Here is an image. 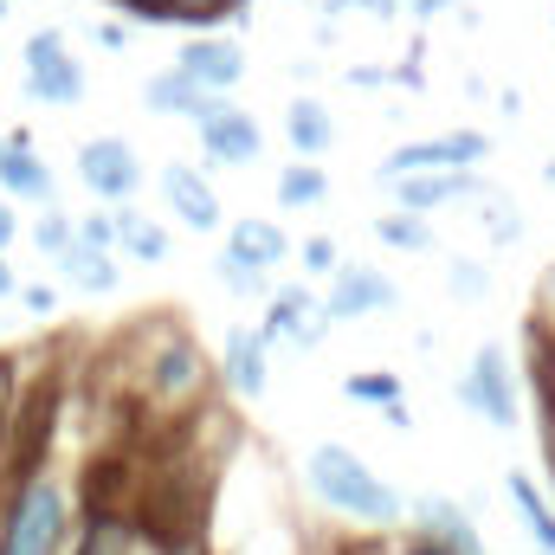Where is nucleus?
Listing matches in <instances>:
<instances>
[{
	"mask_svg": "<svg viewBox=\"0 0 555 555\" xmlns=\"http://www.w3.org/2000/svg\"><path fill=\"white\" fill-rule=\"evenodd\" d=\"M310 491L343 511V517H362V524H395L401 517V491L388 478H375L349 446H317L310 452Z\"/></svg>",
	"mask_w": 555,
	"mask_h": 555,
	"instance_id": "f257e3e1",
	"label": "nucleus"
},
{
	"mask_svg": "<svg viewBox=\"0 0 555 555\" xmlns=\"http://www.w3.org/2000/svg\"><path fill=\"white\" fill-rule=\"evenodd\" d=\"M72 530V504L52 478L26 472V485L7 504V530H0V555H59Z\"/></svg>",
	"mask_w": 555,
	"mask_h": 555,
	"instance_id": "f03ea898",
	"label": "nucleus"
},
{
	"mask_svg": "<svg viewBox=\"0 0 555 555\" xmlns=\"http://www.w3.org/2000/svg\"><path fill=\"white\" fill-rule=\"evenodd\" d=\"M291 259V240L278 233V220H233L227 233V253L214 259L220 284H233L240 297H259L266 291V272Z\"/></svg>",
	"mask_w": 555,
	"mask_h": 555,
	"instance_id": "7ed1b4c3",
	"label": "nucleus"
},
{
	"mask_svg": "<svg viewBox=\"0 0 555 555\" xmlns=\"http://www.w3.org/2000/svg\"><path fill=\"white\" fill-rule=\"evenodd\" d=\"M142 530L155 537V550L162 555H181L194 537H201V491H188L181 472L155 478V491L142 498Z\"/></svg>",
	"mask_w": 555,
	"mask_h": 555,
	"instance_id": "20e7f679",
	"label": "nucleus"
},
{
	"mask_svg": "<svg viewBox=\"0 0 555 555\" xmlns=\"http://www.w3.org/2000/svg\"><path fill=\"white\" fill-rule=\"evenodd\" d=\"M26 85H33L39 104H78V98H85V65L72 59L65 33L46 26V33L26 39Z\"/></svg>",
	"mask_w": 555,
	"mask_h": 555,
	"instance_id": "39448f33",
	"label": "nucleus"
},
{
	"mask_svg": "<svg viewBox=\"0 0 555 555\" xmlns=\"http://www.w3.org/2000/svg\"><path fill=\"white\" fill-rule=\"evenodd\" d=\"M78 175H85V188L104 194V201H130V194L142 188V162H137V149H130L124 137L85 142V149H78Z\"/></svg>",
	"mask_w": 555,
	"mask_h": 555,
	"instance_id": "423d86ee",
	"label": "nucleus"
},
{
	"mask_svg": "<svg viewBox=\"0 0 555 555\" xmlns=\"http://www.w3.org/2000/svg\"><path fill=\"white\" fill-rule=\"evenodd\" d=\"M459 401H465L472 414H485L491 426H517V388H511V369H504L498 349H478V356H472V369H465V382H459Z\"/></svg>",
	"mask_w": 555,
	"mask_h": 555,
	"instance_id": "0eeeda50",
	"label": "nucleus"
},
{
	"mask_svg": "<svg viewBox=\"0 0 555 555\" xmlns=\"http://www.w3.org/2000/svg\"><path fill=\"white\" fill-rule=\"evenodd\" d=\"M401 291L375 266H336L330 272V297H323V317L330 323H349V317H369V310H395Z\"/></svg>",
	"mask_w": 555,
	"mask_h": 555,
	"instance_id": "6e6552de",
	"label": "nucleus"
},
{
	"mask_svg": "<svg viewBox=\"0 0 555 555\" xmlns=\"http://www.w3.org/2000/svg\"><path fill=\"white\" fill-rule=\"evenodd\" d=\"M485 155V137L478 130H452V137H426L408 142L382 162V181H401V175H426V168H472Z\"/></svg>",
	"mask_w": 555,
	"mask_h": 555,
	"instance_id": "1a4fd4ad",
	"label": "nucleus"
},
{
	"mask_svg": "<svg viewBox=\"0 0 555 555\" xmlns=\"http://www.w3.org/2000/svg\"><path fill=\"white\" fill-rule=\"evenodd\" d=\"M181 72L201 85V91H233L246 78V52L233 39H188L181 46Z\"/></svg>",
	"mask_w": 555,
	"mask_h": 555,
	"instance_id": "9d476101",
	"label": "nucleus"
},
{
	"mask_svg": "<svg viewBox=\"0 0 555 555\" xmlns=\"http://www.w3.org/2000/svg\"><path fill=\"white\" fill-rule=\"evenodd\" d=\"M162 194H168V207H175V220L181 227H194V233H214L220 227V201H214V188H207V175L201 168H162Z\"/></svg>",
	"mask_w": 555,
	"mask_h": 555,
	"instance_id": "9b49d317",
	"label": "nucleus"
},
{
	"mask_svg": "<svg viewBox=\"0 0 555 555\" xmlns=\"http://www.w3.org/2000/svg\"><path fill=\"white\" fill-rule=\"evenodd\" d=\"M201 142H207V155L214 162H259V124L246 117V111H233V104H214L207 117H201Z\"/></svg>",
	"mask_w": 555,
	"mask_h": 555,
	"instance_id": "f8f14e48",
	"label": "nucleus"
},
{
	"mask_svg": "<svg viewBox=\"0 0 555 555\" xmlns=\"http://www.w3.org/2000/svg\"><path fill=\"white\" fill-rule=\"evenodd\" d=\"M142 98H149L155 117H194V124H201V117L214 111V91H201L181 65H175V72H155V78L142 85Z\"/></svg>",
	"mask_w": 555,
	"mask_h": 555,
	"instance_id": "ddd939ff",
	"label": "nucleus"
},
{
	"mask_svg": "<svg viewBox=\"0 0 555 555\" xmlns=\"http://www.w3.org/2000/svg\"><path fill=\"white\" fill-rule=\"evenodd\" d=\"M266 330H272V336H291V343H304V349H310V343L330 330V317H323V304H317L304 284H284V291L272 297V323H266Z\"/></svg>",
	"mask_w": 555,
	"mask_h": 555,
	"instance_id": "4468645a",
	"label": "nucleus"
},
{
	"mask_svg": "<svg viewBox=\"0 0 555 555\" xmlns=\"http://www.w3.org/2000/svg\"><path fill=\"white\" fill-rule=\"evenodd\" d=\"M0 188L7 194H26V201H46L52 194V175H46V162L33 155V137L20 130V137H0Z\"/></svg>",
	"mask_w": 555,
	"mask_h": 555,
	"instance_id": "2eb2a0df",
	"label": "nucleus"
},
{
	"mask_svg": "<svg viewBox=\"0 0 555 555\" xmlns=\"http://www.w3.org/2000/svg\"><path fill=\"white\" fill-rule=\"evenodd\" d=\"M395 188H401V207H408V214H433V207H446V201L472 194L478 181H472L465 168H426V175H401Z\"/></svg>",
	"mask_w": 555,
	"mask_h": 555,
	"instance_id": "dca6fc26",
	"label": "nucleus"
},
{
	"mask_svg": "<svg viewBox=\"0 0 555 555\" xmlns=\"http://www.w3.org/2000/svg\"><path fill=\"white\" fill-rule=\"evenodd\" d=\"M420 530H426V543H439V550H452V555H485L478 530L465 524V511L452 498H426L420 504Z\"/></svg>",
	"mask_w": 555,
	"mask_h": 555,
	"instance_id": "f3484780",
	"label": "nucleus"
},
{
	"mask_svg": "<svg viewBox=\"0 0 555 555\" xmlns=\"http://www.w3.org/2000/svg\"><path fill=\"white\" fill-rule=\"evenodd\" d=\"M201 382H207V362H201V349H194L188 336H175V343L155 356V388H162L168 401H188Z\"/></svg>",
	"mask_w": 555,
	"mask_h": 555,
	"instance_id": "a211bd4d",
	"label": "nucleus"
},
{
	"mask_svg": "<svg viewBox=\"0 0 555 555\" xmlns=\"http://www.w3.org/2000/svg\"><path fill=\"white\" fill-rule=\"evenodd\" d=\"M59 272L72 278L78 291H117V259H111V246H91V240H65V253H59Z\"/></svg>",
	"mask_w": 555,
	"mask_h": 555,
	"instance_id": "6ab92c4d",
	"label": "nucleus"
},
{
	"mask_svg": "<svg viewBox=\"0 0 555 555\" xmlns=\"http://www.w3.org/2000/svg\"><path fill=\"white\" fill-rule=\"evenodd\" d=\"M52 401H59L52 388L20 401V426L26 433H13V472H39V452H46V433H52Z\"/></svg>",
	"mask_w": 555,
	"mask_h": 555,
	"instance_id": "aec40b11",
	"label": "nucleus"
},
{
	"mask_svg": "<svg viewBox=\"0 0 555 555\" xmlns=\"http://www.w3.org/2000/svg\"><path fill=\"white\" fill-rule=\"evenodd\" d=\"M227 388L233 395H259L266 388V336L259 330H233L227 336Z\"/></svg>",
	"mask_w": 555,
	"mask_h": 555,
	"instance_id": "412c9836",
	"label": "nucleus"
},
{
	"mask_svg": "<svg viewBox=\"0 0 555 555\" xmlns=\"http://www.w3.org/2000/svg\"><path fill=\"white\" fill-rule=\"evenodd\" d=\"M137 20H155V26H201V20H220L233 0H111Z\"/></svg>",
	"mask_w": 555,
	"mask_h": 555,
	"instance_id": "4be33fe9",
	"label": "nucleus"
},
{
	"mask_svg": "<svg viewBox=\"0 0 555 555\" xmlns=\"http://www.w3.org/2000/svg\"><path fill=\"white\" fill-rule=\"evenodd\" d=\"M111 233H117V246H124L130 259H142V266H162V259H168V233H162L155 220H142L137 207H117V214H111Z\"/></svg>",
	"mask_w": 555,
	"mask_h": 555,
	"instance_id": "5701e85b",
	"label": "nucleus"
},
{
	"mask_svg": "<svg viewBox=\"0 0 555 555\" xmlns=\"http://www.w3.org/2000/svg\"><path fill=\"white\" fill-rule=\"evenodd\" d=\"M284 130H291V142H297L304 155H323V149L336 142V124H330V111H323L317 98H297L291 117H284Z\"/></svg>",
	"mask_w": 555,
	"mask_h": 555,
	"instance_id": "b1692460",
	"label": "nucleus"
},
{
	"mask_svg": "<svg viewBox=\"0 0 555 555\" xmlns=\"http://www.w3.org/2000/svg\"><path fill=\"white\" fill-rule=\"evenodd\" d=\"M511 498H517V511H524V530L555 555V511L537 498V485H530V472H511Z\"/></svg>",
	"mask_w": 555,
	"mask_h": 555,
	"instance_id": "393cba45",
	"label": "nucleus"
},
{
	"mask_svg": "<svg viewBox=\"0 0 555 555\" xmlns=\"http://www.w3.org/2000/svg\"><path fill=\"white\" fill-rule=\"evenodd\" d=\"M330 194V175H317V168H284L278 175V201L284 207H310V201H323Z\"/></svg>",
	"mask_w": 555,
	"mask_h": 555,
	"instance_id": "a878e982",
	"label": "nucleus"
},
{
	"mask_svg": "<svg viewBox=\"0 0 555 555\" xmlns=\"http://www.w3.org/2000/svg\"><path fill=\"white\" fill-rule=\"evenodd\" d=\"M78 555H130V524H117V517H91V530H85Z\"/></svg>",
	"mask_w": 555,
	"mask_h": 555,
	"instance_id": "bb28decb",
	"label": "nucleus"
},
{
	"mask_svg": "<svg viewBox=\"0 0 555 555\" xmlns=\"http://www.w3.org/2000/svg\"><path fill=\"white\" fill-rule=\"evenodd\" d=\"M349 401L388 408V401H401V382H395V375H349Z\"/></svg>",
	"mask_w": 555,
	"mask_h": 555,
	"instance_id": "cd10ccee",
	"label": "nucleus"
},
{
	"mask_svg": "<svg viewBox=\"0 0 555 555\" xmlns=\"http://www.w3.org/2000/svg\"><path fill=\"white\" fill-rule=\"evenodd\" d=\"M33 240H39V253H46V259H59V253H65V240H72V220H65V214H39Z\"/></svg>",
	"mask_w": 555,
	"mask_h": 555,
	"instance_id": "c85d7f7f",
	"label": "nucleus"
},
{
	"mask_svg": "<svg viewBox=\"0 0 555 555\" xmlns=\"http://www.w3.org/2000/svg\"><path fill=\"white\" fill-rule=\"evenodd\" d=\"M375 233H382L388 246H426V227H420L414 214H395V220H375Z\"/></svg>",
	"mask_w": 555,
	"mask_h": 555,
	"instance_id": "c756f323",
	"label": "nucleus"
},
{
	"mask_svg": "<svg viewBox=\"0 0 555 555\" xmlns=\"http://www.w3.org/2000/svg\"><path fill=\"white\" fill-rule=\"evenodd\" d=\"M336 266H343L336 240H304V272H310V278H330Z\"/></svg>",
	"mask_w": 555,
	"mask_h": 555,
	"instance_id": "7c9ffc66",
	"label": "nucleus"
},
{
	"mask_svg": "<svg viewBox=\"0 0 555 555\" xmlns=\"http://www.w3.org/2000/svg\"><path fill=\"white\" fill-rule=\"evenodd\" d=\"M452 284H459V291H465V297H485V291H491V278L478 272V266H465V259H459V266H452Z\"/></svg>",
	"mask_w": 555,
	"mask_h": 555,
	"instance_id": "2f4dec72",
	"label": "nucleus"
},
{
	"mask_svg": "<svg viewBox=\"0 0 555 555\" xmlns=\"http://www.w3.org/2000/svg\"><path fill=\"white\" fill-rule=\"evenodd\" d=\"M78 240H91V246H117V233H111V220H85V227H78Z\"/></svg>",
	"mask_w": 555,
	"mask_h": 555,
	"instance_id": "473e14b6",
	"label": "nucleus"
},
{
	"mask_svg": "<svg viewBox=\"0 0 555 555\" xmlns=\"http://www.w3.org/2000/svg\"><path fill=\"white\" fill-rule=\"evenodd\" d=\"M20 297H26V310H39V317H46V310H52V291H46V284H26V291H20Z\"/></svg>",
	"mask_w": 555,
	"mask_h": 555,
	"instance_id": "72a5a7b5",
	"label": "nucleus"
},
{
	"mask_svg": "<svg viewBox=\"0 0 555 555\" xmlns=\"http://www.w3.org/2000/svg\"><path fill=\"white\" fill-rule=\"evenodd\" d=\"M446 7H452V0H408V13H414V20H433V13H446Z\"/></svg>",
	"mask_w": 555,
	"mask_h": 555,
	"instance_id": "f704fd0d",
	"label": "nucleus"
},
{
	"mask_svg": "<svg viewBox=\"0 0 555 555\" xmlns=\"http://www.w3.org/2000/svg\"><path fill=\"white\" fill-rule=\"evenodd\" d=\"M388 426H401V433L414 426V414H408V401H388Z\"/></svg>",
	"mask_w": 555,
	"mask_h": 555,
	"instance_id": "c9c22d12",
	"label": "nucleus"
},
{
	"mask_svg": "<svg viewBox=\"0 0 555 555\" xmlns=\"http://www.w3.org/2000/svg\"><path fill=\"white\" fill-rule=\"evenodd\" d=\"M349 7H369V13H382V20H388V13H401V0H349Z\"/></svg>",
	"mask_w": 555,
	"mask_h": 555,
	"instance_id": "e433bc0d",
	"label": "nucleus"
},
{
	"mask_svg": "<svg viewBox=\"0 0 555 555\" xmlns=\"http://www.w3.org/2000/svg\"><path fill=\"white\" fill-rule=\"evenodd\" d=\"M13 227H20V220H13V207H7V201H0V246H7V240H13Z\"/></svg>",
	"mask_w": 555,
	"mask_h": 555,
	"instance_id": "4c0bfd02",
	"label": "nucleus"
},
{
	"mask_svg": "<svg viewBox=\"0 0 555 555\" xmlns=\"http://www.w3.org/2000/svg\"><path fill=\"white\" fill-rule=\"evenodd\" d=\"M0 297H13V272H7V259H0Z\"/></svg>",
	"mask_w": 555,
	"mask_h": 555,
	"instance_id": "58836bf2",
	"label": "nucleus"
},
{
	"mask_svg": "<svg viewBox=\"0 0 555 555\" xmlns=\"http://www.w3.org/2000/svg\"><path fill=\"white\" fill-rule=\"evenodd\" d=\"M408 555H452V550H439V543H414Z\"/></svg>",
	"mask_w": 555,
	"mask_h": 555,
	"instance_id": "ea45409f",
	"label": "nucleus"
},
{
	"mask_svg": "<svg viewBox=\"0 0 555 555\" xmlns=\"http://www.w3.org/2000/svg\"><path fill=\"white\" fill-rule=\"evenodd\" d=\"M323 7H330V13H343V7H349V0H323Z\"/></svg>",
	"mask_w": 555,
	"mask_h": 555,
	"instance_id": "a19ab883",
	"label": "nucleus"
},
{
	"mask_svg": "<svg viewBox=\"0 0 555 555\" xmlns=\"http://www.w3.org/2000/svg\"><path fill=\"white\" fill-rule=\"evenodd\" d=\"M543 175H550V181H555V162H550V168H543Z\"/></svg>",
	"mask_w": 555,
	"mask_h": 555,
	"instance_id": "79ce46f5",
	"label": "nucleus"
},
{
	"mask_svg": "<svg viewBox=\"0 0 555 555\" xmlns=\"http://www.w3.org/2000/svg\"><path fill=\"white\" fill-rule=\"evenodd\" d=\"M0 13H7V0H0Z\"/></svg>",
	"mask_w": 555,
	"mask_h": 555,
	"instance_id": "37998d69",
	"label": "nucleus"
}]
</instances>
